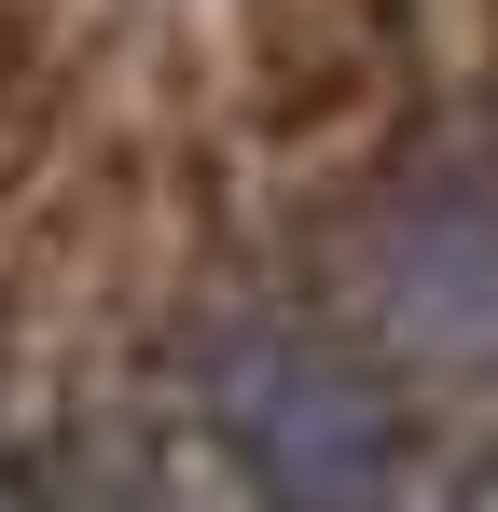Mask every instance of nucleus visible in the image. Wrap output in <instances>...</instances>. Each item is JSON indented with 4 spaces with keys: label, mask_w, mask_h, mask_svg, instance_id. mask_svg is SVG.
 I'll return each instance as SVG.
<instances>
[{
    "label": "nucleus",
    "mask_w": 498,
    "mask_h": 512,
    "mask_svg": "<svg viewBox=\"0 0 498 512\" xmlns=\"http://www.w3.org/2000/svg\"><path fill=\"white\" fill-rule=\"evenodd\" d=\"M0 512H56V499H42V485H28V471H0Z\"/></svg>",
    "instance_id": "nucleus-3"
},
{
    "label": "nucleus",
    "mask_w": 498,
    "mask_h": 512,
    "mask_svg": "<svg viewBox=\"0 0 498 512\" xmlns=\"http://www.w3.org/2000/svg\"><path fill=\"white\" fill-rule=\"evenodd\" d=\"M208 416L263 512H388L402 499V416L346 346L291 319H236L208 346Z\"/></svg>",
    "instance_id": "nucleus-1"
},
{
    "label": "nucleus",
    "mask_w": 498,
    "mask_h": 512,
    "mask_svg": "<svg viewBox=\"0 0 498 512\" xmlns=\"http://www.w3.org/2000/svg\"><path fill=\"white\" fill-rule=\"evenodd\" d=\"M360 305L415 374H498V208L485 194H402L360 250Z\"/></svg>",
    "instance_id": "nucleus-2"
}]
</instances>
